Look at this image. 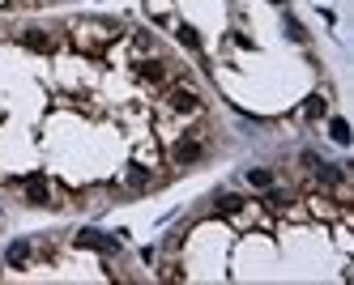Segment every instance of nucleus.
Segmentation results:
<instances>
[{"label": "nucleus", "mask_w": 354, "mask_h": 285, "mask_svg": "<svg viewBox=\"0 0 354 285\" xmlns=\"http://www.w3.org/2000/svg\"><path fill=\"white\" fill-rule=\"evenodd\" d=\"M129 47H133L137 60H141V56H154V51H158V43H154V35H149V30H133V35H129Z\"/></svg>", "instance_id": "nucleus-12"}, {"label": "nucleus", "mask_w": 354, "mask_h": 285, "mask_svg": "<svg viewBox=\"0 0 354 285\" xmlns=\"http://www.w3.org/2000/svg\"><path fill=\"white\" fill-rule=\"evenodd\" d=\"M328 137H333L337 145H350V124L342 115H333V119H328Z\"/></svg>", "instance_id": "nucleus-14"}, {"label": "nucleus", "mask_w": 354, "mask_h": 285, "mask_svg": "<svg viewBox=\"0 0 354 285\" xmlns=\"http://www.w3.org/2000/svg\"><path fill=\"white\" fill-rule=\"evenodd\" d=\"M269 5H286V0H269Z\"/></svg>", "instance_id": "nucleus-18"}, {"label": "nucleus", "mask_w": 354, "mask_h": 285, "mask_svg": "<svg viewBox=\"0 0 354 285\" xmlns=\"http://www.w3.org/2000/svg\"><path fill=\"white\" fill-rule=\"evenodd\" d=\"M124 188L129 192H149V188H158V175L149 166H141V162H133L129 170H124Z\"/></svg>", "instance_id": "nucleus-8"}, {"label": "nucleus", "mask_w": 354, "mask_h": 285, "mask_svg": "<svg viewBox=\"0 0 354 285\" xmlns=\"http://www.w3.org/2000/svg\"><path fill=\"white\" fill-rule=\"evenodd\" d=\"M324 115H328V98L324 94H312L303 102V119H324Z\"/></svg>", "instance_id": "nucleus-13"}, {"label": "nucleus", "mask_w": 354, "mask_h": 285, "mask_svg": "<svg viewBox=\"0 0 354 285\" xmlns=\"http://www.w3.org/2000/svg\"><path fill=\"white\" fill-rule=\"evenodd\" d=\"M205 158H209V141L205 137H192V132L175 137V145H171V162L175 166H192V162H205Z\"/></svg>", "instance_id": "nucleus-5"}, {"label": "nucleus", "mask_w": 354, "mask_h": 285, "mask_svg": "<svg viewBox=\"0 0 354 285\" xmlns=\"http://www.w3.org/2000/svg\"><path fill=\"white\" fill-rule=\"evenodd\" d=\"M115 39H124V26L111 21V17H86V21L73 26V47H77L82 56H94V60L107 56V47Z\"/></svg>", "instance_id": "nucleus-1"}, {"label": "nucleus", "mask_w": 354, "mask_h": 285, "mask_svg": "<svg viewBox=\"0 0 354 285\" xmlns=\"http://www.w3.org/2000/svg\"><path fill=\"white\" fill-rule=\"evenodd\" d=\"M286 35H290L295 43H308V30H303V21H299V17H286Z\"/></svg>", "instance_id": "nucleus-17"}, {"label": "nucleus", "mask_w": 354, "mask_h": 285, "mask_svg": "<svg viewBox=\"0 0 354 285\" xmlns=\"http://www.w3.org/2000/svg\"><path fill=\"white\" fill-rule=\"evenodd\" d=\"M290 204H295V192H282V188H273V184L265 188V209L269 213H286Z\"/></svg>", "instance_id": "nucleus-11"}, {"label": "nucleus", "mask_w": 354, "mask_h": 285, "mask_svg": "<svg viewBox=\"0 0 354 285\" xmlns=\"http://www.w3.org/2000/svg\"><path fill=\"white\" fill-rule=\"evenodd\" d=\"M243 179H248V184H252V188H269V184H273V170H265V166H257V170H248Z\"/></svg>", "instance_id": "nucleus-16"}, {"label": "nucleus", "mask_w": 354, "mask_h": 285, "mask_svg": "<svg viewBox=\"0 0 354 285\" xmlns=\"http://www.w3.org/2000/svg\"><path fill=\"white\" fill-rule=\"evenodd\" d=\"M17 43L35 51V56H52V51L60 47V35L47 30V26H26V30H17Z\"/></svg>", "instance_id": "nucleus-6"}, {"label": "nucleus", "mask_w": 354, "mask_h": 285, "mask_svg": "<svg viewBox=\"0 0 354 285\" xmlns=\"http://www.w3.org/2000/svg\"><path fill=\"white\" fill-rule=\"evenodd\" d=\"M175 39H180V43H184L188 51H201V35L192 30V26H184V21H180V26H175Z\"/></svg>", "instance_id": "nucleus-15"}, {"label": "nucleus", "mask_w": 354, "mask_h": 285, "mask_svg": "<svg viewBox=\"0 0 354 285\" xmlns=\"http://www.w3.org/2000/svg\"><path fill=\"white\" fill-rule=\"evenodd\" d=\"M243 209H248V200H243L239 192H218V196H214V213H218V217H239Z\"/></svg>", "instance_id": "nucleus-10"}, {"label": "nucleus", "mask_w": 354, "mask_h": 285, "mask_svg": "<svg viewBox=\"0 0 354 285\" xmlns=\"http://www.w3.org/2000/svg\"><path fill=\"white\" fill-rule=\"evenodd\" d=\"M43 247H47V243H43ZM43 247H39V243H26V239H17V243L5 247V264H9V268H26L30 255H39Z\"/></svg>", "instance_id": "nucleus-9"}, {"label": "nucleus", "mask_w": 354, "mask_h": 285, "mask_svg": "<svg viewBox=\"0 0 354 285\" xmlns=\"http://www.w3.org/2000/svg\"><path fill=\"white\" fill-rule=\"evenodd\" d=\"M73 243H77V247H90V251H103V255H115V251H120V239L103 235V230H77V235H73Z\"/></svg>", "instance_id": "nucleus-7"}, {"label": "nucleus", "mask_w": 354, "mask_h": 285, "mask_svg": "<svg viewBox=\"0 0 354 285\" xmlns=\"http://www.w3.org/2000/svg\"><path fill=\"white\" fill-rule=\"evenodd\" d=\"M9 184H17L21 188V196H26V204L30 209H56V204H64V200H56V192H52V184H47V175H17V179H9Z\"/></svg>", "instance_id": "nucleus-4"}, {"label": "nucleus", "mask_w": 354, "mask_h": 285, "mask_svg": "<svg viewBox=\"0 0 354 285\" xmlns=\"http://www.w3.org/2000/svg\"><path fill=\"white\" fill-rule=\"evenodd\" d=\"M133 77L137 81H145V86H171V81H180L184 77V68L180 64H171L167 56H141V60H133Z\"/></svg>", "instance_id": "nucleus-2"}, {"label": "nucleus", "mask_w": 354, "mask_h": 285, "mask_svg": "<svg viewBox=\"0 0 354 285\" xmlns=\"http://www.w3.org/2000/svg\"><path fill=\"white\" fill-rule=\"evenodd\" d=\"M162 107L171 115H201V111H205V98L188 86V77H180V81L162 86Z\"/></svg>", "instance_id": "nucleus-3"}]
</instances>
